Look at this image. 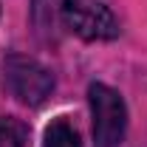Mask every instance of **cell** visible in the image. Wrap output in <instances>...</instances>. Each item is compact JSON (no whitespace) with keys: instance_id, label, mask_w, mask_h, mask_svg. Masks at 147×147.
Returning a JSON list of instances; mask_svg holds the SVG:
<instances>
[{"instance_id":"1","label":"cell","mask_w":147,"mask_h":147,"mask_svg":"<svg viewBox=\"0 0 147 147\" xmlns=\"http://www.w3.org/2000/svg\"><path fill=\"white\" fill-rule=\"evenodd\" d=\"M93 116V144L96 147H119L127 133V105L122 93L105 82H91L88 88Z\"/></svg>"},{"instance_id":"2","label":"cell","mask_w":147,"mask_h":147,"mask_svg":"<svg viewBox=\"0 0 147 147\" xmlns=\"http://www.w3.org/2000/svg\"><path fill=\"white\" fill-rule=\"evenodd\" d=\"M3 74H6L9 91L28 108H40L54 93V74L34 57L9 54L3 59Z\"/></svg>"},{"instance_id":"3","label":"cell","mask_w":147,"mask_h":147,"mask_svg":"<svg viewBox=\"0 0 147 147\" xmlns=\"http://www.w3.org/2000/svg\"><path fill=\"white\" fill-rule=\"evenodd\" d=\"M62 26L88 42L116 40L122 34L116 14L102 0H65L62 3Z\"/></svg>"},{"instance_id":"4","label":"cell","mask_w":147,"mask_h":147,"mask_svg":"<svg viewBox=\"0 0 147 147\" xmlns=\"http://www.w3.org/2000/svg\"><path fill=\"white\" fill-rule=\"evenodd\" d=\"M62 3L65 0H31V23L45 42H54L59 23H62Z\"/></svg>"},{"instance_id":"5","label":"cell","mask_w":147,"mask_h":147,"mask_svg":"<svg viewBox=\"0 0 147 147\" xmlns=\"http://www.w3.org/2000/svg\"><path fill=\"white\" fill-rule=\"evenodd\" d=\"M42 147H82L79 142V133L68 119H54L48 127H45V139Z\"/></svg>"},{"instance_id":"6","label":"cell","mask_w":147,"mask_h":147,"mask_svg":"<svg viewBox=\"0 0 147 147\" xmlns=\"http://www.w3.org/2000/svg\"><path fill=\"white\" fill-rule=\"evenodd\" d=\"M28 142V127L17 116L0 119V147H26Z\"/></svg>"}]
</instances>
